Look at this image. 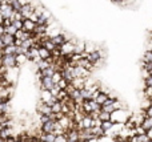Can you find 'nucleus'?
Returning a JSON list of instances; mask_svg holds the SVG:
<instances>
[{
  "label": "nucleus",
  "mask_w": 152,
  "mask_h": 142,
  "mask_svg": "<svg viewBox=\"0 0 152 142\" xmlns=\"http://www.w3.org/2000/svg\"><path fill=\"white\" fill-rule=\"evenodd\" d=\"M13 142H24V141H21V140H18V138H16V140L13 141Z\"/></svg>",
  "instance_id": "4d7b16f0"
},
{
  "label": "nucleus",
  "mask_w": 152,
  "mask_h": 142,
  "mask_svg": "<svg viewBox=\"0 0 152 142\" xmlns=\"http://www.w3.org/2000/svg\"><path fill=\"white\" fill-rule=\"evenodd\" d=\"M19 3H20L21 5H26V4H28V3H31V0H18Z\"/></svg>",
  "instance_id": "864d4df0"
},
{
  "label": "nucleus",
  "mask_w": 152,
  "mask_h": 142,
  "mask_svg": "<svg viewBox=\"0 0 152 142\" xmlns=\"http://www.w3.org/2000/svg\"><path fill=\"white\" fill-rule=\"evenodd\" d=\"M4 33H5V27L3 24H0V36H3Z\"/></svg>",
  "instance_id": "603ef678"
},
{
  "label": "nucleus",
  "mask_w": 152,
  "mask_h": 142,
  "mask_svg": "<svg viewBox=\"0 0 152 142\" xmlns=\"http://www.w3.org/2000/svg\"><path fill=\"white\" fill-rule=\"evenodd\" d=\"M3 20H4V19H3V16H1V13H0V24H3Z\"/></svg>",
  "instance_id": "6e6d98bb"
},
{
  "label": "nucleus",
  "mask_w": 152,
  "mask_h": 142,
  "mask_svg": "<svg viewBox=\"0 0 152 142\" xmlns=\"http://www.w3.org/2000/svg\"><path fill=\"white\" fill-rule=\"evenodd\" d=\"M145 116H147V117H152V104L148 106L147 109H145Z\"/></svg>",
  "instance_id": "49530a36"
},
{
  "label": "nucleus",
  "mask_w": 152,
  "mask_h": 142,
  "mask_svg": "<svg viewBox=\"0 0 152 142\" xmlns=\"http://www.w3.org/2000/svg\"><path fill=\"white\" fill-rule=\"evenodd\" d=\"M103 56H102V52L100 50H92V52H89V55H88V57H87V60H89L92 64H97V61L102 58Z\"/></svg>",
  "instance_id": "6e6552de"
},
{
  "label": "nucleus",
  "mask_w": 152,
  "mask_h": 142,
  "mask_svg": "<svg viewBox=\"0 0 152 142\" xmlns=\"http://www.w3.org/2000/svg\"><path fill=\"white\" fill-rule=\"evenodd\" d=\"M51 79H52L53 84H58V82L63 79V73H61V71H55V73L52 74V77H51Z\"/></svg>",
  "instance_id": "bb28decb"
},
{
  "label": "nucleus",
  "mask_w": 152,
  "mask_h": 142,
  "mask_svg": "<svg viewBox=\"0 0 152 142\" xmlns=\"http://www.w3.org/2000/svg\"><path fill=\"white\" fill-rule=\"evenodd\" d=\"M35 27H36V23L35 21H32L31 19H24L23 20V29L24 31H27V32H34V29H35Z\"/></svg>",
  "instance_id": "9d476101"
},
{
  "label": "nucleus",
  "mask_w": 152,
  "mask_h": 142,
  "mask_svg": "<svg viewBox=\"0 0 152 142\" xmlns=\"http://www.w3.org/2000/svg\"><path fill=\"white\" fill-rule=\"evenodd\" d=\"M147 136L150 137V140H152V128H150V129L147 130Z\"/></svg>",
  "instance_id": "5fc2aeb1"
},
{
  "label": "nucleus",
  "mask_w": 152,
  "mask_h": 142,
  "mask_svg": "<svg viewBox=\"0 0 152 142\" xmlns=\"http://www.w3.org/2000/svg\"><path fill=\"white\" fill-rule=\"evenodd\" d=\"M92 121H94V118L89 114H86V116H83L81 121L79 122L77 128L79 129H89V128H92Z\"/></svg>",
  "instance_id": "20e7f679"
},
{
  "label": "nucleus",
  "mask_w": 152,
  "mask_h": 142,
  "mask_svg": "<svg viewBox=\"0 0 152 142\" xmlns=\"http://www.w3.org/2000/svg\"><path fill=\"white\" fill-rule=\"evenodd\" d=\"M34 11H35L34 4H32V3H28V4H26V5H21V8H20V11H19V12L23 15L24 19H28L29 15H31Z\"/></svg>",
  "instance_id": "0eeeda50"
},
{
  "label": "nucleus",
  "mask_w": 152,
  "mask_h": 142,
  "mask_svg": "<svg viewBox=\"0 0 152 142\" xmlns=\"http://www.w3.org/2000/svg\"><path fill=\"white\" fill-rule=\"evenodd\" d=\"M143 63H152V50H147L143 57Z\"/></svg>",
  "instance_id": "72a5a7b5"
},
{
  "label": "nucleus",
  "mask_w": 152,
  "mask_h": 142,
  "mask_svg": "<svg viewBox=\"0 0 152 142\" xmlns=\"http://www.w3.org/2000/svg\"><path fill=\"white\" fill-rule=\"evenodd\" d=\"M55 122L56 121L50 120V121L45 122V124H42V132L43 133H53V129H55Z\"/></svg>",
  "instance_id": "f8f14e48"
},
{
  "label": "nucleus",
  "mask_w": 152,
  "mask_h": 142,
  "mask_svg": "<svg viewBox=\"0 0 152 142\" xmlns=\"http://www.w3.org/2000/svg\"><path fill=\"white\" fill-rule=\"evenodd\" d=\"M50 120L51 118L48 114H42V117H40V122H42V124H45V122H48Z\"/></svg>",
  "instance_id": "37998d69"
},
{
  "label": "nucleus",
  "mask_w": 152,
  "mask_h": 142,
  "mask_svg": "<svg viewBox=\"0 0 152 142\" xmlns=\"http://www.w3.org/2000/svg\"><path fill=\"white\" fill-rule=\"evenodd\" d=\"M13 44H15L16 47H21V44H23V40H21V39H15Z\"/></svg>",
  "instance_id": "3c124183"
},
{
  "label": "nucleus",
  "mask_w": 152,
  "mask_h": 142,
  "mask_svg": "<svg viewBox=\"0 0 152 142\" xmlns=\"http://www.w3.org/2000/svg\"><path fill=\"white\" fill-rule=\"evenodd\" d=\"M89 130L94 134V137H96V138H102L104 136H107V133L102 129V126H92V128H89Z\"/></svg>",
  "instance_id": "ddd939ff"
},
{
  "label": "nucleus",
  "mask_w": 152,
  "mask_h": 142,
  "mask_svg": "<svg viewBox=\"0 0 152 142\" xmlns=\"http://www.w3.org/2000/svg\"><path fill=\"white\" fill-rule=\"evenodd\" d=\"M37 64H39V71H43V69H47L48 66H51V63L48 60H40Z\"/></svg>",
  "instance_id": "7c9ffc66"
},
{
  "label": "nucleus",
  "mask_w": 152,
  "mask_h": 142,
  "mask_svg": "<svg viewBox=\"0 0 152 142\" xmlns=\"http://www.w3.org/2000/svg\"><path fill=\"white\" fill-rule=\"evenodd\" d=\"M55 137H56L55 133H43L42 137H40V141L42 142H53L55 141Z\"/></svg>",
  "instance_id": "6ab92c4d"
},
{
  "label": "nucleus",
  "mask_w": 152,
  "mask_h": 142,
  "mask_svg": "<svg viewBox=\"0 0 152 142\" xmlns=\"http://www.w3.org/2000/svg\"><path fill=\"white\" fill-rule=\"evenodd\" d=\"M83 50H86V45L81 44V43H80V44H77V45L75 44V50H74V53H81Z\"/></svg>",
  "instance_id": "e433bc0d"
},
{
  "label": "nucleus",
  "mask_w": 152,
  "mask_h": 142,
  "mask_svg": "<svg viewBox=\"0 0 152 142\" xmlns=\"http://www.w3.org/2000/svg\"><path fill=\"white\" fill-rule=\"evenodd\" d=\"M107 100H108V94H107V93H104V92H100V94L95 98V101H96L99 105H104V102Z\"/></svg>",
  "instance_id": "5701e85b"
},
{
  "label": "nucleus",
  "mask_w": 152,
  "mask_h": 142,
  "mask_svg": "<svg viewBox=\"0 0 152 142\" xmlns=\"http://www.w3.org/2000/svg\"><path fill=\"white\" fill-rule=\"evenodd\" d=\"M143 76H144V80H145V79H148L150 76H152V74H151V72H150V71H147V69L143 68Z\"/></svg>",
  "instance_id": "de8ad7c7"
},
{
  "label": "nucleus",
  "mask_w": 152,
  "mask_h": 142,
  "mask_svg": "<svg viewBox=\"0 0 152 142\" xmlns=\"http://www.w3.org/2000/svg\"><path fill=\"white\" fill-rule=\"evenodd\" d=\"M59 48H60V50H61V56H68V55L74 53L75 44H74V41H68V40H67V41Z\"/></svg>",
  "instance_id": "7ed1b4c3"
},
{
  "label": "nucleus",
  "mask_w": 152,
  "mask_h": 142,
  "mask_svg": "<svg viewBox=\"0 0 152 142\" xmlns=\"http://www.w3.org/2000/svg\"><path fill=\"white\" fill-rule=\"evenodd\" d=\"M11 5H12V8H13L15 11H20V8H21V4L18 1V0H12Z\"/></svg>",
  "instance_id": "a19ab883"
},
{
  "label": "nucleus",
  "mask_w": 152,
  "mask_h": 142,
  "mask_svg": "<svg viewBox=\"0 0 152 142\" xmlns=\"http://www.w3.org/2000/svg\"><path fill=\"white\" fill-rule=\"evenodd\" d=\"M115 142H129L128 140H124V141H115Z\"/></svg>",
  "instance_id": "bf43d9fd"
},
{
  "label": "nucleus",
  "mask_w": 152,
  "mask_h": 142,
  "mask_svg": "<svg viewBox=\"0 0 152 142\" xmlns=\"http://www.w3.org/2000/svg\"><path fill=\"white\" fill-rule=\"evenodd\" d=\"M112 1H118V3H121V1H124V0H112Z\"/></svg>",
  "instance_id": "13d9d810"
},
{
  "label": "nucleus",
  "mask_w": 152,
  "mask_h": 142,
  "mask_svg": "<svg viewBox=\"0 0 152 142\" xmlns=\"http://www.w3.org/2000/svg\"><path fill=\"white\" fill-rule=\"evenodd\" d=\"M151 74H152V72H151Z\"/></svg>",
  "instance_id": "e2e57ef3"
},
{
  "label": "nucleus",
  "mask_w": 152,
  "mask_h": 142,
  "mask_svg": "<svg viewBox=\"0 0 152 142\" xmlns=\"http://www.w3.org/2000/svg\"><path fill=\"white\" fill-rule=\"evenodd\" d=\"M99 120L100 121H110L111 120V113L104 112V110H100L99 112Z\"/></svg>",
  "instance_id": "cd10ccee"
},
{
  "label": "nucleus",
  "mask_w": 152,
  "mask_h": 142,
  "mask_svg": "<svg viewBox=\"0 0 152 142\" xmlns=\"http://www.w3.org/2000/svg\"><path fill=\"white\" fill-rule=\"evenodd\" d=\"M128 120V114L124 109H119V110H115L113 113H111V121L113 124H126Z\"/></svg>",
  "instance_id": "f257e3e1"
},
{
  "label": "nucleus",
  "mask_w": 152,
  "mask_h": 142,
  "mask_svg": "<svg viewBox=\"0 0 152 142\" xmlns=\"http://www.w3.org/2000/svg\"><path fill=\"white\" fill-rule=\"evenodd\" d=\"M77 65L79 66H83V68H86V69H88L89 72H92L94 71V68H95V64H92L89 60H87V58H81V60H79L77 61ZM76 65V66H77Z\"/></svg>",
  "instance_id": "4468645a"
},
{
  "label": "nucleus",
  "mask_w": 152,
  "mask_h": 142,
  "mask_svg": "<svg viewBox=\"0 0 152 142\" xmlns=\"http://www.w3.org/2000/svg\"><path fill=\"white\" fill-rule=\"evenodd\" d=\"M58 85H59V86H60V89H67V86H68V85H69V82L67 81L66 79H61L60 81L58 82Z\"/></svg>",
  "instance_id": "4c0bfd02"
},
{
  "label": "nucleus",
  "mask_w": 152,
  "mask_h": 142,
  "mask_svg": "<svg viewBox=\"0 0 152 142\" xmlns=\"http://www.w3.org/2000/svg\"><path fill=\"white\" fill-rule=\"evenodd\" d=\"M0 37H1L4 45H11V44H13V41H15V36H13V35H10V33H4Z\"/></svg>",
  "instance_id": "aec40b11"
},
{
  "label": "nucleus",
  "mask_w": 152,
  "mask_h": 142,
  "mask_svg": "<svg viewBox=\"0 0 152 142\" xmlns=\"http://www.w3.org/2000/svg\"><path fill=\"white\" fill-rule=\"evenodd\" d=\"M61 106H63V102L61 101H56L55 104L51 105V109H52V113H60L61 112Z\"/></svg>",
  "instance_id": "b1692460"
},
{
  "label": "nucleus",
  "mask_w": 152,
  "mask_h": 142,
  "mask_svg": "<svg viewBox=\"0 0 152 142\" xmlns=\"http://www.w3.org/2000/svg\"><path fill=\"white\" fill-rule=\"evenodd\" d=\"M86 81H87V79H81V77H75V79L72 80L71 84L74 85L75 89L81 90L83 88H86Z\"/></svg>",
  "instance_id": "1a4fd4ad"
},
{
  "label": "nucleus",
  "mask_w": 152,
  "mask_h": 142,
  "mask_svg": "<svg viewBox=\"0 0 152 142\" xmlns=\"http://www.w3.org/2000/svg\"><path fill=\"white\" fill-rule=\"evenodd\" d=\"M100 126H102V129L104 130L105 133H108L111 130V128L113 126V122L111 121V120L110 121H102V125H100Z\"/></svg>",
  "instance_id": "393cba45"
},
{
  "label": "nucleus",
  "mask_w": 152,
  "mask_h": 142,
  "mask_svg": "<svg viewBox=\"0 0 152 142\" xmlns=\"http://www.w3.org/2000/svg\"><path fill=\"white\" fill-rule=\"evenodd\" d=\"M16 53V45L11 44V45H5L3 48V56L4 55H15Z\"/></svg>",
  "instance_id": "412c9836"
},
{
  "label": "nucleus",
  "mask_w": 152,
  "mask_h": 142,
  "mask_svg": "<svg viewBox=\"0 0 152 142\" xmlns=\"http://www.w3.org/2000/svg\"><path fill=\"white\" fill-rule=\"evenodd\" d=\"M39 142H42V141H39Z\"/></svg>",
  "instance_id": "0e129e2a"
},
{
  "label": "nucleus",
  "mask_w": 152,
  "mask_h": 142,
  "mask_svg": "<svg viewBox=\"0 0 152 142\" xmlns=\"http://www.w3.org/2000/svg\"><path fill=\"white\" fill-rule=\"evenodd\" d=\"M11 24H12L11 19H4V20H3V25L4 27H8V25H11Z\"/></svg>",
  "instance_id": "09e8293b"
},
{
  "label": "nucleus",
  "mask_w": 152,
  "mask_h": 142,
  "mask_svg": "<svg viewBox=\"0 0 152 142\" xmlns=\"http://www.w3.org/2000/svg\"><path fill=\"white\" fill-rule=\"evenodd\" d=\"M51 93H52V96H55V97H56V96H58L59 94V92H60V86H59V85L58 84H53V86L52 88H51Z\"/></svg>",
  "instance_id": "c9c22d12"
},
{
  "label": "nucleus",
  "mask_w": 152,
  "mask_h": 142,
  "mask_svg": "<svg viewBox=\"0 0 152 142\" xmlns=\"http://www.w3.org/2000/svg\"><path fill=\"white\" fill-rule=\"evenodd\" d=\"M37 112H39L40 114H48L50 116L51 113H52V109H51V105H48V104L45 102H40L39 106H37Z\"/></svg>",
  "instance_id": "9b49d317"
},
{
  "label": "nucleus",
  "mask_w": 152,
  "mask_h": 142,
  "mask_svg": "<svg viewBox=\"0 0 152 142\" xmlns=\"http://www.w3.org/2000/svg\"><path fill=\"white\" fill-rule=\"evenodd\" d=\"M151 102H152V97H151Z\"/></svg>",
  "instance_id": "680f3d73"
},
{
  "label": "nucleus",
  "mask_w": 152,
  "mask_h": 142,
  "mask_svg": "<svg viewBox=\"0 0 152 142\" xmlns=\"http://www.w3.org/2000/svg\"><path fill=\"white\" fill-rule=\"evenodd\" d=\"M151 97H152V86H145V98L151 100Z\"/></svg>",
  "instance_id": "79ce46f5"
},
{
  "label": "nucleus",
  "mask_w": 152,
  "mask_h": 142,
  "mask_svg": "<svg viewBox=\"0 0 152 142\" xmlns=\"http://www.w3.org/2000/svg\"><path fill=\"white\" fill-rule=\"evenodd\" d=\"M51 40H52L53 43H55V45H58V47H61V45L64 44V43L67 41V37L64 36V35H53L52 37H51Z\"/></svg>",
  "instance_id": "2eb2a0df"
},
{
  "label": "nucleus",
  "mask_w": 152,
  "mask_h": 142,
  "mask_svg": "<svg viewBox=\"0 0 152 142\" xmlns=\"http://www.w3.org/2000/svg\"><path fill=\"white\" fill-rule=\"evenodd\" d=\"M3 101H4V100H3V98H1V97H0V104H1V102H3Z\"/></svg>",
  "instance_id": "052dcab7"
},
{
  "label": "nucleus",
  "mask_w": 152,
  "mask_h": 142,
  "mask_svg": "<svg viewBox=\"0 0 152 142\" xmlns=\"http://www.w3.org/2000/svg\"><path fill=\"white\" fill-rule=\"evenodd\" d=\"M43 47H45L48 50H50V52H52L55 48H58V45H55V43H53L52 40H51V37H50V39H48L47 41L44 43V45H43Z\"/></svg>",
  "instance_id": "c85d7f7f"
},
{
  "label": "nucleus",
  "mask_w": 152,
  "mask_h": 142,
  "mask_svg": "<svg viewBox=\"0 0 152 142\" xmlns=\"http://www.w3.org/2000/svg\"><path fill=\"white\" fill-rule=\"evenodd\" d=\"M52 86H53L52 79H51V77H43L42 79V89H48L50 90Z\"/></svg>",
  "instance_id": "f3484780"
},
{
  "label": "nucleus",
  "mask_w": 152,
  "mask_h": 142,
  "mask_svg": "<svg viewBox=\"0 0 152 142\" xmlns=\"http://www.w3.org/2000/svg\"><path fill=\"white\" fill-rule=\"evenodd\" d=\"M18 31V29L15 28V27L11 24V25H8V27H5V33H10V35H15V32Z\"/></svg>",
  "instance_id": "ea45409f"
},
{
  "label": "nucleus",
  "mask_w": 152,
  "mask_h": 142,
  "mask_svg": "<svg viewBox=\"0 0 152 142\" xmlns=\"http://www.w3.org/2000/svg\"><path fill=\"white\" fill-rule=\"evenodd\" d=\"M10 94H11V86H3L0 85V97L4 101L10 100Z\"/></svg>",
  "instance_id": "dca6fc26"
},
{
  "label": "nucleus",
  "mask_w": 152,
  "mask_h": 142,
  "mask_svg": "<svg viewBox=\"0 0 152 142\" xmlns=\"http://www.w3.org/2000/svg\"><path fill=\"white\" fill-rule=\"evenodd\" d=\"M8 112V101H3L0 104V114H4Z\"/></svg>",
  "instance_id": "473e14b6"
},
{
  "label": "nucleus",
  "mask_w": 152,
  "mask_h": 142,
  "mask_svg": "<svg viewBox=\"0 0 152 142\" xmlns=\"http://www.w3.org/2000/svg\"><path fill=\"white\" fill-rule=\"evenodd\" d=\"M0 13H1L3 19H11V16H12L13 13V8L11 4H1V7H0Z\"/></svg>",
  "instance_id": "423d86ee"
},
{
  "label": "nucleus",
  "mask_w": 152,
  "mask_h": 142,
  "mask_svg": "<svg viewBox=\"0 0 152 142\" xmlns=\"http://www.w3.org/2000/svg\"><path fill=\"white\" fill-rule=\"evenodd\" d=\"M52 93H51V90L48 89H42V101L45 104H48L51 100H52Z\"/></svg>",
  "instance_id": "a211bd4d"
},
{
  "label": "nucleus",
  "mask_w": 152,
  "mask_h": 142,
  "mask_svg": "<svg viewBox=\"0 0 152 142\" xmlns=\"http://www.w3.org/2000/svg\"><path fill=\"white\" fill-rule=\"evenodd\" d=\"M145 86H152V76L145 79Z\"/></svg>",
  "instance_id": "8fccbe9b"
},
{
  "label": "nucleus",
  "mask_w": 152,
  "mask_h": 142,
  "mask_svg": "<svg viewBox=\"0 0 152 142\" xmlns=\"http://www.w3.org/2000/svg\"><path fill=\"white\" fill-rule=\"evenodd\" d=\"M12 25L15 27L16 29H23V20H13Z\"/></svg>",
  "instance_id": "58836bf2"
},
{
  "label": "nucleus",
  "mask_w": 152,
  "mask_h": 142,
  "mask_svg": "<svg viewBox=\"0 0 152 142\" xmlns=\"http://www.w3.org/2000/svg\"><path fill=\"white\" fill-rule=\"evenodd\" d=\"M39 55H40V58H42V60H47L48 57H51V52L45 47L39 48Z\"/></svg>",
  "instance_id": "4be33fe9"
},
{
  "label": "nucleus",
  "mask_w": 152,
  "mask_h": 142,
  "mask_svg": "<svg viewBox=\"0 0 152 142\" xmlns=\"http://www.w3.org/2000/svg\"><path fill=\"white\" fill-rule=\"evenodd\" d=\"M143 68L147 69V71H150V72H152V63H144V64H143Z\"/></svg>",
  "instance_id": "a18cd8bd"
},
{
  "label": "nucleus",
  "mask_w": 152,
  "mask_h": 142,
  "mask_svg": "<svg viewBox=\"0 0 152 142\" xmlns=\"http://www.w3.org/2000/svg\"><path fill=\"white\" fill-rule=\"evenodd\" d=\"M1 65L5 66L7 69L18 66L16 65V55H4L1 57Z\"/></svg>",
  "instance_id": "f03ea898"
},
{
  "label": "nucleus",
  "mask_w": 152,
  "mask_h": 142,
  "mask_svg": "<svg viewBox=\"0 0 152 142\" xmlns=\"http://www.w3.org/2000/svg\"><path fill=\"white\" fill-rule=\"evenodd\" d=\"M53 133H55L56 136H59V134H66L67 132L64 130V128L61 126V125L59 124L58 121H56V122H55V129H53Z\"/></svg>",
  "instance_id": "a878e982"
},
{
  "label": "nucleus",
  "mask_w": 152,
  "mask_h": 142,
  "mask_svg": "<svg viewBox=\"0 0 152 142\" xmlns=\"http://www.w3.org/2000/svg\"><path fill=\"white\" fill-rule=\"evenodd\" d=\"M27 60V56L26 55H16V65H21V64H24Z\"/></svg>",
  "instance_id": "2f4dec72"
},
{
  "label": "nucleus",
  "mask_w": 152,
  "mask_h": 142,
  "mask_svg": "<svg viewBox=\"0 0 152 142\" xmlns=\"http://www.w3.org/2000/svg\"><path fill=\"white\" fill-rule=\"evenodd\" d=\"M139 138H140V141H142V142H148V141H150V137L147 136V133H145V134L139 136Z\"/></svg>",
  "instance_id": "c03bdc74"
},
{
  "label": "nucleus",
  "mask_w": 152,
  "mask_h": 142,
  "mask_svg": "<svg viewBox=\"0 0 152 142\" xmlns=\"http://www.w3.org/2000/svg\"><path fill=\"white\" fill-rule=\"evenodd\" d=\"M89 73L91 72L88 71V69L83 68V66H74V76L75 77H81V79H88Z\"/></svg>",
  "instance_id": "39448f33"
},
{
  "label": "nucleus",
  "mask_w": 152,
  "mask_h": 142,
  "mask_svg": "<svg viewBox=\"0 0 152 142\" xmlns=\"http://www.w3.org/2000/svg\"><path fill=\"white\" fill-rule=\"evenodd\" d=\"M53 142H68V138H67V134H59L55 137V141Z\"/></svg>",
  "instance_id": "f704fd0d"
},
{
  "label": "nucleus",
  "mask_w": 152,
  "mask_h": 142,
  "mask_svg": "<svg viewBox=\"0 0 152 142\" xmlns=\"http://www.w3.org/2000/svg\"><path fill=\"white\" fill-rule=\"evenodd\" d=\"M88 101H89V105H91L92 112H100L102 110V105H99L95 100H88Z\"/></svg>",
  "instance_id": "c756f323"
}]
</instances>
